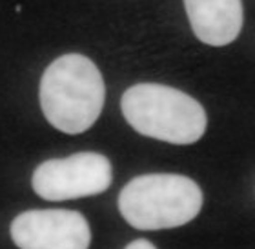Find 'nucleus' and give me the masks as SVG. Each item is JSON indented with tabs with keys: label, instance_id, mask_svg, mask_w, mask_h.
I'll list each match as a JSON object with an SVG mask.
<instances>
[{
	"label": "nucleus",
	"instance_id": "f257e3e1",
	"mask_svg": "<svg viewBox=\"0 0 255 249\" xmlns=\"http://www.w3.org/2000/svg\"><path fill=\"white\" fill-rule=\"evenodd\" d=\"M38 98L51 126L68 135H80L101 117L106 85L93 60L68 53L46 68Z\"/></svg>",
	"mask_w": 255,
	"mask_h": 249
},
{
	"label": "nucleus",
	"instance_id": "0eeeda50",
	"mask_svg": "<svg viewBox=\"0 0 255 249\" xmlns=\"http://www.w3.org/2000/svg\"><path fill=\"white\" fill-rule=\"evenodd\" d=\"M126 249H157L149 240H144V239H138V240H133L131 244H128Z\"/></svg>",
	"mask_w": 255,
	"mask_h": 249
},
{
	"label": "nucleus",
	"instance_id": "20e7f679",
	"mask_svg": "<svg viewBox=\"0 0 255 249\" xmlns=\"http://www.w3.org/2000/svg\"><path fill=\"white\" fill-rule=\"evenodd\" d=\"M112 180V162L101 153L82 151L42 162L33 173L31 184L44 200L60 202L104 193Z\"/></svg>",
	"mask_w": 255,
	"mask_h": 249
},
{
	"label": "nucleus",
	"instance_id": "7ed1b4c3",
	"mask_svg": "<svg viewBox=\"0 0 255 249\" xmlns=\"http://www.w3.org/2000/svg\"><path fill=\"white\" fill-rule=\"evenodd\" d=\"M201 207V187L184 175L135 176L119 195V209L124 220L142 231L184 226L199 215Z\"/></svg>",
	"mask_w": 255,
	"mask_h": 249
},
{
	"label": "nucleus",
	"instance_id": "f03ea898",
	"mask_svg": "<svg viewBox=\"0 0 255 249\" xmlns=\"http://www.w3.org/2000/svg\"><path fill=\"white\" fill-rule=\"evenodd\" d=\"M121 109L137 133L177 146L197 142L208 126L206 111L193 96L162 84L131 85L124 91Z\"/></svg>",
	"mask_w": 255,
	"mask_h": 249
},
{
	"label": "nucleus",
	"instance_id": "39448f33",
	"mask_svg": "<svg viewBox=\"0 0 255 249\" xmlns=\"http://www.w3.org/2000/svg\"><path fill=\"white\" fill-rule=\"evenodd\" d=\"M11 239L20 249H88L91 231L79 211L31 209L13 220Z\"/></svg>",
	"mask_w": 255,
	"mask_h": 249
},
{
	"label": "nucleus",
	"instance_id": "423d86ee",
	"mask_svg": "<svg viewBox=\"0 0 255 249\" xmlns=\"http://www.w3.org/2000/svg\"><path fill=\"white\" fill-rule=\"evenodd\" d=\"M184 9L195 37L208 46H228L243 29L241 0H184Z\"/></svg>",
	"mask_w": 255,
	"mask_h": 249
}]
</instances>
